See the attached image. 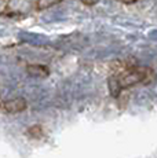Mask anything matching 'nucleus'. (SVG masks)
<instances>
[{
	"label": "nucleus",
	"mask_w": 157,
	"mask_h": 158,
	"mask_svg": "<svg viewBox=\"0 0 157 158\" xmlns=\"http://www.w3.org/2000/svg\"><path fill=\"white\" fill-rule=\"evenodd\" d=\"M119 78V83L121 89H127L138 84H150L153 81V78L156 77V73L153 69L147 68V66H134L128 68L120 74H114Z\"/></svg>",
	"instance_id": "obj_1"
},
{
	"label": "nucleus",
	"mask_w": 157,
	"mask_h": 158,
	"mask_svg": "<svg viewBox=\"0 0 157 158\" xmlns=\"http://www.w3.org/2000/svg\"><path fill=\"white\" fill-rule=\"evenodd\" d=\"M28 107V103L23 98H14V99H8L2 105L3 111L10 114H15V113H21V111L26 110Z\"/></svg>",
	"instance_id": "obj_2"
},
{
	"label": "nucleus",
	"mask_w": 157,
	"mask_h": 158,
	"mask_svg": "<svg viewBox=\"0 0 157 158\" xmlns=\"http://www.w3.org/2000/svg\"><path fill=\"white\" fill-rule=\"evenodd\" d=\"M26 72L32 76V77H47L50 74V69L44 65H37V63H32V65L26 66Z\"/></svg>",
	"instance_id": "obj_3"
},
{
	"label": "nucleus",
	"mask_w": 157,
	"mask_h": 158,
	"mask_svg": "<svg viewBox=\"0 0 157 158\" xmlns=\"http://www.w3.org/2000/svg\"><path fill=\"white\" fill-rule=\"evenodd\" d=\"M108 88H109V92L113 98H119L120 94H121V87H120V83H119V78L117 76L114 74H110V77L108 78Z\"/></svg>",
	"instance_id": "obj_4"
},
{
	"label": "nucleus",
	"mask_w": 157,
	"mask_h": 158,
	"mask_svg": "<svg viewBox=\"0 0 157 158\" xmlns=\"http://www.w3.org/2000/svg\"><path fill=\"white\" fill-rule=\"evenodd\" d=\"M62 0H37L36 2V8L37 10H47V8H51L54 6L59 4Z\"/></svg>",
	"instance_id": "obj_5"
},
{
	"label": "nucleus",
	"mask_w": 157,
	"mask_h": 158,
	"mask_svg": "<svg viewBox=\"0 0 157 158\" xmlns=\"http://www.w3.org/2000/svg\"><path fill=\"white\" fill-rule=\"evenodd\" d=\"M28 135L33 139H40L43 136V128L40 125H33L28 129Z\"/></svg>",
	"instance_id": "obj_6"
},
{
	"label": "nucleus",
	"mask_w": 157,
	"mask_h": 158,
	"mask_svg": "<svg viewBox=\"0 0 157 158\" xmlns=\"http://www.w3.org/2000/svg\"><path fill=\"white\" fill-rule=\"evenodd\" d=\"M8 3H10V0H0V15L6 13V10L8 8Z\"/></svg>",
	"instance_id": "obj_7"
},
{
	"label": "nucleus",
	"mask_w": 157,
	"mask_h": 158,
	"mask_svg": "<svg viewBox=\"0 0 157 158\" xmlns=\"http://www.w3.org/2000/svg\"><path fill=\"white\" fill-rule=\"evenodd\" d=\"M98 2H99V0H81V3H83V4H86V6H94Z\"/></svg>",
	"instance_id": "obj_8"
},
{
	"label": "nucleus",
	"mask_w": 157,
	"mask_h": 158,
	"mask_svg": "<svg viewBox=\"0 0 157 158\" xmlns=\"http://www.w3.org/2000/svg\"><path fill=\"white\" fill-rule=\"evenodd\" d=\"M116 2L123 3V4H134V3H137L138 0H116Z\"/></svg>",
	"instance_id": "obj_9"
}]
</instances>
